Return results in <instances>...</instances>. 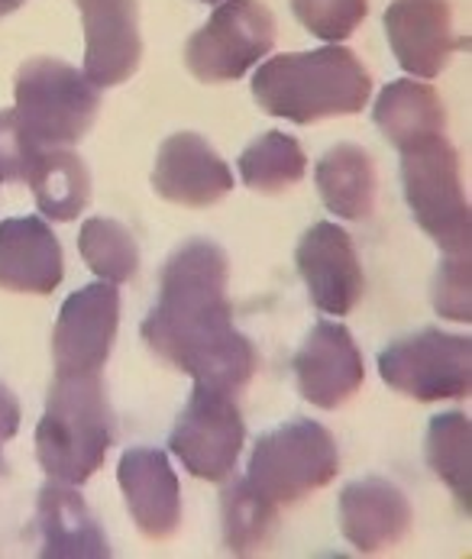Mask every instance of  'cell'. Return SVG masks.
Masks as SVG:
<instances>
[{
	"label": "cell",
	"instance_id": "7c38bea8",
	"mask_svg": "<svg viewBox=\"0 0 472 559\" xmlns=\"http://www.w3.org/2000/svg\"><path fill=\"white\" fill-rule=\"evenodd\" d=\"M386 36L398 66L411 79H437L457 49L470 43L453 33L450 0H394L386 10Z\"/></svg>",
	"mask_w": 472,
	"mask_h": 559
},
{
	"label": "cell",
	"instance_id": "52a82bcc",
	"mask_svg": "<svg viewBox=\"0 0 472 559\" xmlns=\"http://www.w3.org/2000/svg\"><path fill=\"white\" fill-rule=\"evenodd\" d=\"M275 13L262 0H221L188 39L185 69L204 84L243 79L275 49Z\"/></svg>",
	"mask_w": 472,
	"mask_h": 559
},
{
	"label": "cell",
	"instance_id": "f1b7e54d",
	"mask_svg": "<svg viewBox=\"0 0 472 559\" xmlns=\"http://www.w3.org/2000/svg\"><path fill=\"white\" fill-rule=\"evenodd\" d=\"M470 252H447V259L440 262V269L434 275V292H430V301H434V308H437L440 318L457 320V323H470Z\"/></svg>",
	"mask_w": 472,
	"mask_h": 559
},
{
	"label": "cell",
	"instance_id": "d4e9b609",
	"mask_svg": "<svg viewBox=\"0 0 472 559\" xmlns=\"http://www.w3.org/2000/svg\"><path fill=\"white\" fill-rule=\"evenodd\" d=\"M308 171V156L302 143L288 133H262L239 156V178L259 194H282L295 188Z\"/></svg>",
	"mask_w": 472,
	"mask_h": 559
},
{
	"label": "cell",
	"instance_id": "f546056e",
	"mask_svg": "<svg viewBox=\"0 0 472 559\" xmlns=\"http://www.w3.org/2000/svg\"><path fill=\"white\" fill-rule=\"evenodd\" d=\"M20 401L0 382V473H3V443L16 437L20 430Z\"/></svg>",
	"mask_w": 472,
	"mask_h": 559
},
{
	"label": "cell",
	"instance_id": "4dcf8cb0",
	"mask_svg": "<svg viewBox=\"0 0 472 559\" xmlns=\"http://www.w3.org/2000/svg\"><path fill=\"white\" fill-rule=\"evenodd\" d=\"M23 3H26V0H0V20H3V16H10L13 10H20Z\"/></svg>",
	"mask_w": 472,
	"mask_h": 559
},
{
	"label": "cell",
	"instance_id": "ac0fdd59",
	"mask_svg": "<svg viewBox=\"0 0 472 559\" xmlns=\"http://www.w3.org/2000/svg\"><path fill=\"white\" fill-rule=\"evenodd\" d=\"M62 242L43 217L0 221V288L13 295H52L62 285Z\"/></svg>",
	"mask_w": 472,
	"mask_h": 559
},
{
	"label": "cell",
	"instance_id": "5b68a950",
	"mask_svg": "<svg viewBox=\"0 0 472 559\" xmlns=\"http://www.w3.org/2000/svg\"><path fill=\"white\" fill-rule=\"evenodd\" d=\"M340 473V450L333 433L308 417L288 420L262 433L252 447L246 479L279 508L298 504L327 488Z\"/></svg>",
	"mask_w": 472,
	"mask_h": 559
},
{
	"label": "cell",
	"instance_id": "6da1fadb",
	"mask_svg": "<svg viewBox=\"0 0 472 559\" xmlns=\"http://www.w3.org/2000/svg\"><path fill=\"white\" fill-rule=\"evenodd\" d=\"M227 285L231 259L217 242L208 237L181 242L162 265L158 301L140 333L172 369L239 395L252 382L259 356L234 326Z\"/></svg>",
	"mask_w": 472,
	"mask_h": 559
},
{
	"label": "cell",
	"instance_id": "9c48e42d",
	"mask_svg": "<svg viewBox=\"0 0 472 559\" xmlns=\"http://www.w3.org/2000/svg\"><path fill=\"white\" fill-rule=\"evenodd\" d=\"M246 443V424L236 395L194 382V392L178 414L168 450L175 460L204 481H227L234 476Z\"/></svg>",
	"mask_w": 472,
	"mask_h": 559
},
{
	"label": "cell",
	"instance_id": "5bb4252c",
	"mask_svg": "<svg viewBox=\"0 0 472 559\" xmlns=\"http://www.w3.org/2000/svg\"><path fill=\"white\" fill-rule=\"evenodd\" d=\"M84 26V75L97 87L130 81L143 59L137 0H75Z\"/></svg>",
	"mask_w": 472,
	"mask_h": 559
},
{
	"label": "cell",
	"instance_id": "9a60e30c",
	"mask_svg": "<svg viewBox=\"0 0 472 559\" xmlns=\"http://www.w3.org/2000/svg\"><path fill=\"white\" fill-rule=\"evenodd\" d=\"M153 191L178 207H211L234 191V171L198 133H172L156 153Z\"/></svg>",
	"mask_w": 472,
	"mask_h": 559
},
{
	"label": "cell",
	"instance_id": "1f68e13d",
	"mask_svg": "<svg viewBox=\"0 0 472 559\" xmlns=\"http://www.w3.org/2000/svg\"><path fill=\"white\" fill-rule=\"evenodd\" d=\"M201 3H221V0H201Z\"/></svg>",
	"mask_w": 472,
	"mask_h": 559
},
{
	"label": "cell",
	"instance_id": "83f0119b",
	"mask_svg": "<svg viewBox=\"0 0 472 559\" xmlns=\"http://www.w3.org/2000/svg\"><path fill=\"white\" fill-rule=\"evenodd\" d=\"M43 143L20 120L16 107L0 110V185H20L30 178L36 159L43 156Z\"/></svg>",
	"mask_w": 472,
	"mask_h": 559
},
{
	"label": "cell",
	"instance_id": "8992f818",
	"mask_svg": "<svg viewBox=\"0 0 472 559\" xmlns=\"http://www.w3.org/2000/svg\"><path fill=\"white\" fill-rule=\"evenodd\" d=\"M401 185L417 227L444 252H470V201L460 178V153L440 136L401 150Z\"/></svg>",
	"mask_w": 472,
	"mask_h": 559
},
{
	"label": "cell",
	"instance_id": "3957f363",
	"mask_svg": "<svg viewBox=\"0 0 472 559\" xmlns=\"http://www.w3.org/2000/svg\"><path fill=\"white\" fill-rule=\"evenodd\" d=\"M117 443V417L104 372L56 376L36 427V460L46 479L84 485Z\"/></svg>",
	"mask_w": 472,
	"mask_h": 559
},
{
	"label": "cell",
	"instance_id": "4316f807",
	"mask_svg": "<svg viewBox=\"0 0 472 559\" xmlns=\"http://www.w3.org/2000/svg\"><path fill=\"white\" fill-rule=\"evenodd\" d=\"M292 10L311 36L343 43L369 16V0H292Z\"/></svg>",
	"mask_w": 472,
	"mask_h": 559
},
{
	"label": "cell",
	"instance_id": "ffe728a7",
	"mask_svg": "<svg viewBox=\"0 0 472 559\" xmlns=\"http://www.w3.org/2000/svg\"><path fill=\"white\" fill-rule=\"evenodd\" d=\"M373 120L398 153L427 136L447 133V107H444L437 87L427 81H392L379 94Z\"/></svg>",
	"mask_w": 472,
	"mask_h": 559
},
{
	"label": "cell",
	"instance_id": "ba28073f",
	"mask_svg": "<svg viewBox=\"0 0 472 559\" xmlns=\"http://www.w3.org/2000/svg\"><path fill=\"white\" fill-rule=\"evenodd\" d=\"M379 376L398 395L414 401H457L472 392L470 336L427 326L394 340L379 353Z\"/></svg>",
	"mask_w": 472,
	"mask_h": 559
},
{
	"label": "cell",
	"instance_id": "cb8c5ba5",
	"mask_svg": "<svg viewBox=\"0 0 472 559\" xmlns=\"http://www.w3.org/2000/svg\"><path fill=\"white\" fill-rule=\"evenodd\" d=\"M470 440L472 424L470 417L460 414V411L437 414L430 420L427 440H424V456H427L430 473L453 491V498L460 501V508H467V514H470L472 495Z\"/></svg>",
	"mask_w": 472,
	"mask_h": 559
},
{
	"label": "cell",
	"instance_id": "7a4b0ae2",
	"mask_svg": "<svg viewBox=\"0 0 472 559\" xmlns=\"http://www.w3.org/2000/svg\"><path fill=\"white\" fill-rule=\"evenodd\" d=\"M373 79L353 49L327 43L315 52L272 56L252 75V97L262 114L317 123L327 117H350L369 104Z\"/></svg>",
	"mask_w": 472,
	"mask_h": 559
},
{
	"label": "cell",
	"instance_id": "44dd1931",
	"mask_svg": "<svg viewBox=\"0 0 472 559\" xmlns=\"http://www.w3.org/2000/svg\"><path fill=\"white\" fill-rule=\"evenodd\" d=\"M315 181L327 211L343 221H366L376 207L379 175L376 162L363 146L340 143L327 150L323 159L317 162Z\"/></svg>",
	"mask_w": 472,
	"mask_h": 559
},
{
	"label": "cell",
	"instance_id": "8fae6325",
	"mask_svg": "<svg viewBox=\"0 0 472 559\" xmlns=\"http://www.w3.org/2000/svg\"><path fill=\"white\" fill-rule=\"evenodd\" d=\"M295 262L320 314L343 318L363 301L366 275H363L353 237L343 227L330 221L315 224L298 242Z\"/></svg>",
	"mask_w": 472,
	"mask_h": 559
},
{
	"label": "cell",
	"instance_id": "4fadbf2b",
	"mask_svg": "<svg viewBox=\"0 0 472 559\" xmlns=\"http://www.w3.org/2000/svg\"><path fill=\"white\" fill-rule=\"evenodd\" d=\"M295 379L302 399L320 411H337L366 382L363 353L353 333L337 320H317L295 356Z\"/></svg>",
	"mask_w": 472,
	"mask_h": 559
},
{
	"label": "cell",
	"instance_id": "d6986e66",
	"mask_svg": "<svg viewBox=\"0 0 472 559\" xmlns=\"http://www.w3.org/2000/svg\"><path fill=\"white\" fill-rule=\"evenodd\" d=\"M36 531H39V557L46 559H104L110 557V544L87 501L79 495V485L49 479L36 498Z\"/></svg>",
	"mask_w": 472,
	"mask_h": 559
},
{
	"label": "cell",
	"instance_id": "603a6c76",
	"mask_svg": "<svg viewBox=\"0 0 472 559\" xmlns=\"http://www.w3.org/2000/svg\"><path fill=\"white\" fill-rule=\"evenodd\" d=\"M279 504L259 495L249 479H227L221 491V527H224V547L234 557H252L266 550L279 531Z\"/></svg>",
	"mask_w": 472,
	"mask_h": 559
},
{
	"label": "cell",
	"instance_id": "7402d4cb",
	"mask_svg": "<svg viewBox=\"0 0 472 559\" xmlns=\"http://www.w3.org/2000/svg\"><path fill=\"white\" fill-rule=\"evenodd\" d=\"M26 181L33 188L36 207L52 224L75 221L91 201V171L79 153H72L69 146L43 150V156L36 159Z\"/></svg>",
	"mask_w": 472,
	"mask_h": 559
},
{
	"label": "cell",
	"instance_id": "2e32d148",
	"mask_svg": "<svg viewBox=\"0 0 472 559\" xmlns=\"http://www.w3.org/2000/svg\"><path fill=\"white\" fill-rule=\"evenodd\" d=\"M117 481L137 531L150 540H168L181 527V485L156 447H130L120 456Z\"/></svg>",
	"mask_w": 472,
	"mask_h": 559
},
{
	"label": "cell",
	"instance_id": "30bf717a",
	"mask_svg": "<svg viewBox=\"0 0 472 559\" xmlns=\"http://www.w3.org/2000/svg\"><path fill=\"white\" fill-rule=\"evenodd\" d=\"M120 330V288L114 282H91L69 295L52 330L56 376L104 372Z\"/></svg>",
	"mask_w": 472,
	"mask_h": 559
},
{
	"label": "cell",
	"instance_id": "e0dca14e",
	"mask_svg": "<svg viewBox=\"0 0 472 559\" xmlns=\"http://www.w3.org/2000/svg\"><path fill=\"white\" fill-rule=\"evenodd\" d=\"M414 524L408 495L389 479H363L340 491V531L359 554L398 547Z\"/></svg>",
	"mask_w": 472,
	"mask_h": 559
},
{
	"label": "cell",
	"instance_id": "484cf974",
	"mask_svg": "<svg viewBox=\"0 0 472 559\" xmlns=\"http://www.w3.org/2000/svg\"><path fill=\"white\" fill-rule=\"evenodd\" d=\"M81 259L101 282L127 285L140 272V246L133 234L110 217H91L84 221L79 237Z\"/></svg>",
	"mask_w": 472,
	"mask_h": 559
},
{
	"label": "cell",
	"instance_id": "277c9868",
	"mask_svg": "<svg viewBox=\"0 0 472 559\" xmlns=\"http://www.w3.org/2000/svg\"><path fill=\"white\" fill-rule=\"evenodd\" d=\"M13 97L20 120L46 150H72L91 133L101 114V87L75 66L52 56L26 59L16 69Z\"/></svg>",
	"mask_w": 472,
	"mask_h": 559
}]
</instances>
